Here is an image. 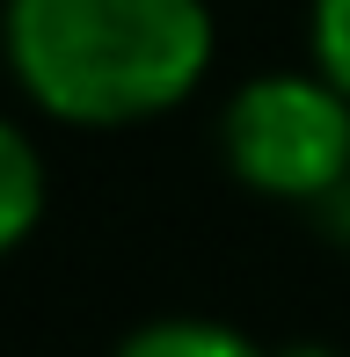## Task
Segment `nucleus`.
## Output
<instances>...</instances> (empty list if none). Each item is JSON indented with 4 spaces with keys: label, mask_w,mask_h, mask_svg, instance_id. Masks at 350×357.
<instances>
[{
    "label": "nucleus",
    "mask_w": 350,
    "mask_h": 357,
    "mask_svg": "<svg viewBox=\"0 0 350 357\" xmlns=\"http://www.w3.org/2000/svg\"><path fill=\"white\" fill-rule=\"evenodd\" d=\"M299 357H321V350H299Z\"/></svg>",
    "instance_id": "obj_6"
},
{
    "label": "nucleus",
    "mask_w": 350,
    "mask_h": 357,
    "mask_svg": "<svg viewBox=\"0 0 350 357\" xmlns=\"http://www.w3.org/2000/svg\"><path fill=\"white\" fill-rule=\"evenodd\" d=\"M343 197H350V190H343Z\"/></svg>",
    "instance_id": "obj_7"
},
{
    "label": "nucleus",
    "mask_w": 350,
    "mask_h": 357,
    "mask_svg": "<svg viewBox=\"0 0 350 357\" xmlns=\"http://www.w3.org/2000/svg\"><path fill=\"white\" fill-rule=\"evenodd\" d=\"M8 66L66 124H139L212 66L204 0H8Z\"/></svg>",
    "instance_id": "obj_1"
},
{
    "label": "nucleus",
    "mask_w": 350,
    "mask_h": 357,
    "mask_svg": "<svg viewBox=\"0 0 350 357\" xmlns=\"http://www.w3.org/2000/svg\"><path fill=\"white\" fill-rule=\"evenodd\" d=\"M314 66L350 95V0H314Z\"/></svg>",
    "instance_id": "obj_5"
},
{
    "label": "nucleus",
    "mask_w": 350,
    "mask_h": 357,
    "mask_svg": "<svg viewBox=\"0 0 350 357\" xmlns=\"http://www.w3.org/2000/svg\"><path fill=\"white\" fill-rule=\"evenodd\" d=\"M117 357H270V350L219 321H146L139 335H124Z\"/></svg>",
    "instance_id": "obj_4"
},
{
    "label": "nucleus",
    "mask_w": 350,
    "mask_h": 357,
    "mask_svg": "<svg viewBox=\"0 0 350 357\" xmlns=\"http://www.w3.org/2000/svg\"><path fill=\"white\" fill-rule=\"evenodd\" d=\"M227 160L248 190L314 204L350 190V95L314 73H263L227 102Z\"/></svg>",
    "instance_id": "obj_2"
},
{
    "label": "nucleus",
    "mask_w": 350,
    "mask_h": 357,
    "mask_svg": "<svg viewBox=\"0 0 350 357\" xmlns=\"http://www.w3.org/2000/svg\"><path fill=\"white\" fill-rule=\"evenodd\" d=\"M37 212H44V160H37V146L0 117V255L37 226Z\"/></svg>",
    "instance_id": "obj_3"
}]
</instances>
